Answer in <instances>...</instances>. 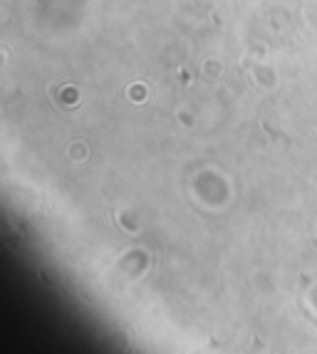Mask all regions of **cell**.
Instances as JSON below:
<instances>
[{"label":"cell","instance_id":"cell-1","mask_svg":"<svg viewBox=\"0 0 317 354\" xmlns=\"http://www.w3.org/2000/svg\"><path fill=\"white\" fill-rule=\"evenodd\" d=\"M132 354H149V352H141V349H132Z\"/></svg>","mask_w":317,"mask_h":354}]
</instances>
